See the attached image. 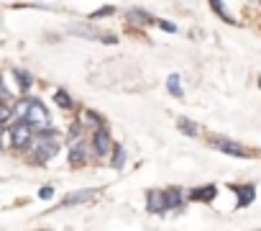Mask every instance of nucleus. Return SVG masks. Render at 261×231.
Instances as JSON below:
<instances>
[{
    "instance_id": "4",
    "label": "nucleus",
    "mask_w": 261,
    "mask_h": 231,
    "mask_svg": "<svg viewBox=\"0 0 261 231\" xmlns=\"http://www.w3.org/2000/svg\"><path fill=\"white\" fill-rule=\"evenodd\" d=\"M113 152V139L105 129H95L92 134V154L95 157H108Z\"/></svg>"
},
{
    "instance_id": "24",
    "label": "nucleus",
    "mask_w": 261,
    "mask_h": 231,
    "mask_svg": "<svg viewBox=\"0 0 261 231\" xmlns=\"http://www.w3.org/2000/svg\"><path fill=\"white\" fill-rule=\"evenodd\" d=\"M3 136H6V129H3V124H0V152H3Z\"/></svg>"
},
{
    "instance_id": "16",
    "label": "nucleus",
    "mask_w": 261,
    "mask_h": 231,
    "mask_svg": "<svg viewBox=\"0 0 261 231\" xmlns=\"http://www.w3.org/2000/svg\"><path fill=\"white\" fill-rule=\"evenodd\" d=\"M13 75H16V80H18L21 90H29V87H31V75H29L26 70H13Z\"/></svg>"
},
{
    "instance_id": "18",
    "label": "nucleus",
    "mask_w": 261,
    "mask_h": 231,
    "mask_svg": "<svg viewBox=\"0 0 261 231\" xmlns=\"http://www.w3.org/2000/svg\"><path fill=\"white\" fill-rule=\"evenodd\" d=\"M54 100H57V105H59V108H64V110H69V108H72V98H69L64 90H59V93L54 95Z\"/></svg>"
},
{
    "instance_id": "5",
    "label": "nucleus",
    "mask_w": 261,
    "mask_h": 231,
    "mask_svg": "<svg viewBox=\"0 0 261 231\" xmlns=\"http://www.w3.org/2000/svg\"><path fill=\"white\" fill-rule=\"evenodd\" d=\"M146 211L149 213H164V211H169V195H167V190H149L146 193Z\"/></svg>"
},
{
    "instance_id": "15",
    "label": "nucleus",
    "mask_w": 261,
    "mask_h": 231,
    "mask_svg": "<svg viewBox=\"0 0 261 231\" xmlns=\"http://www.w3.org/2000/svg\"><path fill=\"white\" fill-rule=\"evenodd\" d=\"M167 87H169V93H172L174 98H182V85H179V75H169V80H167Z\"/></svg>"
},
{
    "instance_id": "22",
    "label": "nucleus",
    "mask_w": 261,
    "mask_h": 231,
    "mask_svg": "<svg viewBox=\"0 0 261 231\" xmlns=\"http://www.w3.org/2000/svg\"><path fill=\"white\" fill-rule=\"evenodd\" d=\"M102 16H113V8L108 6V8H102V11H97V13H92V18H102Z\"/></svg>"
},
{
    "instance_id": "10",
    "label": "nucleus",
    "mask_w": 261,
    "mask_h": 231,
    "mask_svg": "<svg viewBox=\"0 0 261 231\" xmlns=\"http://www.w3.org/2000/svg\"><path fill=\"white\" fill-rule=\"evenodd\" d=\"M95 193H97V190H92V188H87V190H77V193H72V195H67V198H64V205H77V203H85V200H90Z\"/></svg>"
},
{
    "instance_id": "11",
    "label": "nucleus",
    "mask_w": 261,
    "mask_h": 231,
    "mask_svg": "<svg viewBox=\"0 0 261 231\" xmlns=\"http://www.w3.org/2000/svg\"><path fill=\"white\" fill-rule=\"evenodd\" d=\"M128 21H130V24H136V26H146V24H151V16H149L146 11L134 8V11H128Z\"/></svg>"
},
{
    "instance_id": "21",
    "label": "nucleus",
    "mask_w": 261,
    "mask_h": 231,
    "mask_svg": "<svg viewBox=\"0 0 261 231\" xmlns=\"http://www.w3.org/2000/svg\"><path fill=\"white\" fill-rule=\"evenodd\" d=\"M159 29H164V31H169V34H174V31H177V26H174V24H169V21H159Z\"/></svg>"
},
{
    "instance_id": "8",
    "label": "nucleus",
    "mask_w": 261,
    "mask_h": 231,
    "mask_svg": "<svg viewBox=\"0 0 261 231\" xmlns=\"http://www.w3.org/2000/svg\"><path fill=\"white\" fill-rule=\"evenodd\" d=\"M69 34H74V36H82V39H92V41H97V39H102V41H105L102 31H97V29H92V26H85V24H77V26H72V29H69Z\"/></svg>"
},
{
    "instance_id": "3",
    "label": "nucleus",
    "mask_w": 261,
    "mask_h": 231,
    "mask_svg": "<svg viewBox=\"0 0 261 231\" xmlns=\"http://www.w3.org/2000/svg\"><path fill=\"white\" fill-rule=\"evenodd\" d=\"M34 134H36V129H34L29 121L18 119V121L11 126V144H13L16 149H29L31 142H34Z\"/></svg>"
},
{
    "instance_id": "13",
    "label": "nucleus",
    "mask_w": 261,
    "mask_h": 231,
    "mask_svg": "<svg viewBox=\"0 0 261 231\" xmlns=\"http://www.w3.org/2000/svg\"><path fill=\"white\" fill-rule=\"evenodd\" d=\"M253 193H256L253 185H243V188H238V205H248V203L253 200Z\"/></svg>"
},
{
    "instance_id": "7",
    "label": "nucleus",
    "mask_w": 261,
    "mask_h": 231,
    "mask_svg": "<svg viewBox=\"0 0 261 231\" xmlns=\"http://www.w3.org/2000/svg\"><path fill=\"white\" fill-rule=\"evenodd\" d=\"M87 162V147L82 139H74L72 142V149H69V165L72 167H82Z\"/></svg>"
},
{
    "instance_id": "19",
    "label": "nucleus",
    "mask_w": 261,
    "mask_h": 231,
    "mask_svg": "<svg viewBox=\"0 0 261 231\" xmlns=\"http://www.w3.org/2000/svg\"><path fill=\"white\" fill-rule=\"evenodd\" d=\"M167 195H169V208H179L182 205V190L172 188V190H167Z\"/></svg>"
},
{
    "instance_id": "20",
    "label": "nucleus",
    "mask_w": 261,
    "mask_h": 231,
    "mask_svg": "<svg viewBox=\"0 0 261 231\" xmlns=\"http://www.w3.org/2000/svg\"><path fill=\"white\" fill-rule=\"evenodd\" d=\"M82 121H85V124H90V126H95V129H100V124H102V121L97 119V115H95L92 110H87V113L82 115Z\"/></svg>"
},
{
    "instance_id": "23",
    "label": "nucleus",
    "mask_w": 261,
    "mask_h": 231,
    "mask_svg": "<svg viewBox=\"0 0 261 231\" xmlns=\"http://www.w3.org/2000/svg\"><path fill=\"white\" fill-rule=\"evenodd\" d=\"M51 195H54V190H51V188H49V185H46V188H41V190H39V198H44V200H46V198H51Z\"/></svg>"
},
{
    "instance_id": "6",
    "label": "nucleus",
    "mask_w": 261,
    "mask_h": 231,
    "mask_svg": "<svg viewBox=\"0 0 261 231\" xmlns=\"http://www.w3.org/2000/svg\"><path fill=\"white\" fill-rule=\"evenodd\" d=\"M210 144H213L215 149H220L223 154H230V157H246V154H248V152H246V147H241L238 142L223 139V136H215V139H210Z\"/></svg>"
},
{
    "instance_id": "2",
    "label": "nucleus",
    "mask_w": 261,
    "mask_h": 231,
    "mask_svg": "<svg viewBox=\"0 0 261 231\" xmlns=\"http://www.w3.org/2000/svg\"><path fill=\"white\" fill-rule=\"evenodd\" d=\"M34 154H31V162L36 165H44L49 162L57 152H59V136L54 129H46V131H39V136H34L31 147H29Z\"/></svg>"
},
{
    "instance_id": "17",
    "label": "nucleus",
    "mask_w": 261,
    "mask_h": 231,
    "mask_svg": "<svg viewBox=\"0 0 261 231\" xmlns=\"http://www.w3.org/2000/svg\"><path fill=\"white\" fill-rule=\"evenodd\" d=\"M13 108L8 105V103H3V100H0V124H8L11 119H13Z\"/></svg>"
},
{
    "instance_id": "12",
    "label": "nucleus",
    "mask_w": 261,
    "mask_h": 231,
    "mask_svg": "<svg viewBox=\"0 0 261 231\" xmlns=\"http://www.w3.org/2000/svg\"><path fill=\"white\" fill-rule=\"evenodd\" d=\"M177 126H179V131L187 134V136H197V134H200V126H197L195 121H190V119H179Z\"/></svg>"
},
{
    "instance_id": "14",
    "label": "nucleus",
    "mask_w": 261,
    "mask_h": 231,
    "mask_svg": "<svg viewBox=\"0 0 261 231\" xmlns=\"http://www.w3.org/2000/svg\"><path fill=\"white\" fill-rule=\"evenodd\" d=\"M113 152H115V154H113V159H110L113 170H123V165H125V149H123V147H115Z\"/></svg>"
},
{
    "instance_id": "9",
    "label": "nucleus",
    "mask_w": 261,
    "mask_h": 231,
    "mask_svg": "<svg viewBox=\"0 0 261 231\" xmlns=\"http://www.w3.org/2000/svg\"><path fill=\"white\" fill-rule=\"evenodd\" d=\"M218 195V188L215 185H205V188H195L192 193H190V200H202V203H207V200H213Z\"/></svg>"
},
{
    "instance_id": "25",
    "label": "nucleus",
    "mask_w": 261,
    "mask_h": 231,
    "mask_svg": "<svg viewBox=\"0 0 261 231\" xmlns=\"http://www.w3.org/2000/svg\"><path fill=\"white\" fill-rule=\"evenodd\" d=\"M258 85H261V77H258Z\"/></svg>"
},
{
    "instance_id": "1",
    "label": "nucleus",
    "mask_w": 261,
    "mask_h": 231,
    "mask_svg": "<svg viewBox=\"0 0 261 231\" xmlns=\"http://www.w3.org/2000/svg\"><path fill=\"white\" fill-rule=\"evenodd\" d=\"M13 113H16V119H23V121H29V124L36 129V134H39V131H46V129H51L49 110L44 108V103H41V100L23 98L21 103H16Z\"/></svg>"
}]
</instances>
